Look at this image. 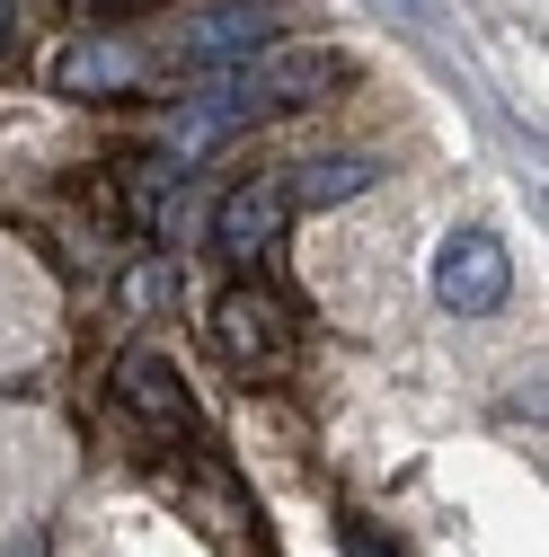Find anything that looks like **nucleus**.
Segmentation results:
<instances>
[{
	"label": "nucleus",
	"mask_w": 549,
	"mask_h": 557,
	"mask_svg": "<svg viewBox=\"0 0 549 557\" xmlns=\"http://www.w3.org/2000/svg\"><path fill=\"white\" fill-rule=\"evenodd\" d=\"M10 557H45V531H19V540H10Z\"/></svg>",
	"instance_id": "obj_13"
},
{
	"label": "nucleus",
	"mask_w": 549,
	"mask_h": 557,
	"mask_svg": "<svg viewBox=\"0 0 549 557\" xmlns=\"http://www.w3.org/2000/svg\"><path fill=\"white\" fill-rule=\"evenodd\" d=\"M115 398L143 416L151 434H195V398H186V372L169 355H151V345H133V355H115Z\"/></svg>",
	"instance_id": "obj_6"
},
{
	"label": "nucleus",
	"mask_w": 549,
	"mask_h": 557,
	"mask_svg": "<svg viewBox=\"0 0 549 557\" xmlns=\"http://www.w3.org/2000/svg\"><path fill=\"white\" fill-rule=\"evenodd\" d=\"M346 557H381V540L373 531H346Z\"/></svg>",
	"instance_id": "obj_14"
},
{
	"label": "nucleus",
	"mask_w": 549,
	"mask_h": 557,
	"mask_svg": "<svg viewBox=\"0 0 549 557\" xmlns=\"http://www.w3.org/2000/svg\"><path fill=\"white\" fill-rule=\"evenodd\" d=\"M381 169L364 160V151H337V160H293L284 169V203H310V213H319V203H346V195H364Z\"/></svg>",
	"instance_id": "obj_10"
},
{
	"label": "nucleus",
	"mask_w": 549,
	"mask_h": 557,
	"mask_svg": "<svg viewBox=\"0 0 549 557\" xmlns=\"http://www.w3.org/2000/svg\"><path fill=\"white\" fill-rule=\"evenodd\" d=\"M115 203H124L133 239L169 248V239L186 231V169H178V160H133V169H124V186H115Z\"/></svg>",
	"instance_id": "obj_8"
},
{
	"label": "nucleus",
	"mask_w": 549,
	"mask_h": 557,
	"mask_svg": "<svg viewBox=\"0 0 549 557\" xmlns=\"http://www.w3.org/2000/svg\"><path fill=\"white\" fill-rule=\"evenodd\" d=\"M213 355H222L231 372L266 381V372H284V363H293V327H284V310H274L266 293L231 284V293L213 301Z\"/></svg>",
	"instance_id": "obj_2"
},
{
	"label": "nucleus",
	"mask_w": 549,
	"mask_h": 557,
	"mask_svg": "<svg viewBox=\"0 0 549 557\" xmlns=\"http://www.w3.org/2000/svg\"><path fill=\"white\" fill-rule=\"evenodd\" d=\"M257 115H266V107H257V98H240V89H231V72H222L204 98H178V107L160 115V143H169V160H178V169H195V160L231 151Z\"/></svg>",
	"instance_id": "obj_4"
},
{
	"label": "nucleus",
	"mask_w": 549,
	"mask_h": 557,
	"mask_svg": "<svg viewBox=\"0 0 549 557\" xmlns=\"http://www.w3.org/2000/svg\"><path fill=\"white\" fill-rule=\"evenodd\" d=\"M19 27H27V0H0V53L19 45Z\"/></svg>",
	"instance_id": "obj_12"
},
{
	"label": "nucleus",
	"mask_w": 549,
	"mask_h": 557,
	"mask_svg": "<svg viewBox=\"0 0 549 557\" xmlns=\"http://www.w3.org/2000/svg\"><path fill=\"white\" fill-rule=\"evenodd\" d=\"M178 284H186V265H178V257H143V265H133L124 284H115V301H124L133 319H151V310H169V301H178Z\"/></svg>",
	"instance_id": "obj_11"
},
{
	"label": "nucleus",
	"mask_w": 549,
	"mask_h": 557,
	"mask_svg": "<svg viewBox=\"0 0 549 557\" xmlns=\"http://www.w3.org/2000/svg\"><path fill=\"white\" fill-rule=\"evenodd\" d=\"M222 72H231L240 98H257L266 115H284V107H319L337 81H346V62L319 53V45H274V36H266L248 62H222Z\"/></svg>",
	"instance_id": "obj_1"
},
{
	"label": "nucleus",
	"mask_w": 549,
	"mask_h": 557,
	"mask_svg": "<svg viewBox=\"0 0 549 557\" xmlns=\"http://www.w3.org/2000/svg\"><path fill=\"white\" fill-rule=\"evenodd\" d=\"M89 10H98V0H89Z\"/></svg>",
	"instance_id": "obj_15"
},
{
	"label": "nucleus",
	"mask_w": 549,
	"mask_h": 557,
	"mask_svg": "<svg viewBox=\"0 0 549 557\" xmlns=\"http://www.w3.org/2000/svg\"><path fill=\"white\" fill-rule=\"evenodd\" d=\"M274 27H284V18H274L266 0H222V10H204V18L178 27V62H186V72H222V62H248Z\"/></svg>",
	"instance_id": "obj_5"
},
{
	"label": "nucleus",
	"mask_w": 549,
	"mask_h": 557,
	"mask_svg": "<svg viewBox=\"0 0 549 557\" xmlns=\"http://www.w3.org/2000/svg\"><path fill=\"white\" fill-rule=\"evenodd\" d=\"M284 177H248V186H231L222 203H213V248L231 257V265H257L274 239H284Z\"/></svg>",
	"instance_id": "obj_7"
},
{
	"label": "nucleus",
	"mask_w": 549,
	"mask_h": 557,
	"mask_svg": "<svg viewBox=\"0 0 549 557\" xmlns=\"http://www.w3.org/2000/svg\"><path fill=\"white\" fill-rule=\"evenodd\" d=\"M133 81H143V53L124 36H81L53 62V98H124Z\"/></svg>",
	"instance_id": "obj_9"
},
{
	"label": "nucleus",
	"mask_w": 549,
	"mask_h": 557,
	"mask_svg": "<svg viewBox=\"0 0 549 557\" xmlns=\"http://www.w3.org/2000/svg\"><path fill=\"white\" fill-rule=\"evenodd\" d=\"M505 293H514L505 239H488V231H452V239L435 248V301H443V310H461V319H488Z\"/></svg>",
	"instance_id": "obj_3"
}]
</instances>
